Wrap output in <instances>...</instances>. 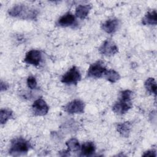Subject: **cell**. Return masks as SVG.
<instances>
[{
	"instance_id": "1",
	"label": "cell",
	"mask_w": 157,
	"mask_h": 157,
	"mask_svg": "<svg viewBox=\"0 0 157 157\" xmlns=\"http://www.w3.org/2000/svg\"><path fill=\"white\" fill-rule=\"evenodd\" d=\"M132 91L129 90H123L120 93V96L117 102L112 107V110L118 115L125 114L132 107Z\"/></svg>"
},
{
	"instance_id": "2",
	"label": "cell",
	"mask_w": 157,
	"mask_h": 157,
	"mask_svg": "<svg viewBox=\"0 0 157 157\" xmlns=\"http://www.w3.org/2000/svg\"><path fill=\"white\" fill-rule=\"evenodd\" d=\"M10 16L26 20H36L37 16V11L31 7L23 4H17L8 10Z\"/></svg>"
},
{
	"instance_id": "3",
	"label": "cell",
	"mask_w": 157,
	"mask_h": 157,
	"mask_svg": "<svg viewBox=\"0 0 157 157\" xmlns=\"http://www.w3.org/2000/svg\"><path fill=\"white\" fill-rule=\"evenodd\" d=\"M31 148V145L28 140L23 137H17L11 141L9 153L13 156H22L26 155Z\"/></svg>"
},
{
	"instance_id": "4",
	"label": "cell",
	"mask_w": 157,
	"mask_h": 157,
	"mask_svg": "<svg viewBox=\"0 0 157 157\" xmlns=\"http://www.w3.org/2000/svg\"><path fill=\"white\" fill-rule=\"evenodd\" d=\"M81 78L82 76L78 68L73 66L62 76L61 81L62 83L68 85L77 84L81 80Z\"/></svg>"
},
{
	"instance_id": "5",
	"label": "cell",
	"mask_w": 157,
	"mask_h": 157,
	"mask_svg": "<svg viewBox=\"0 0 157 157\" xmlns=\"http://www.w3.org/2000/svg\"><path fill=\"white\" fill-rule=\"evenodd\" d=\"M106 70L102 61H96L90 66L87 71V77L92 78H101L104 75Z\"/></svg>"
},
{
	"instance_id": "6",
	"label": "cell",
	"mask_w": 157,
	"mask_h": 157,
	"mask_svg": "<svg viewBox=\"0 0 157 157\" xmlns=\"http://www.w3.org/2000/svg\"><path fill=\"white\" fill-rule=\"evenodd\" d=\"M64 109L65 112L70 114L82 113L84 112L85 104L82 101L76 99L68 102L64 106Z\"/></svg>"
},
{
	"instance_id": "7",
	"label": "cell",
	"mask_w": 157,
	"mask_h": 157,
	"mask_svg": "<svg viewBox=\"0 0 157 157\" xmlns=\"http://www.w3.org/2000/svg\"><path fill=\"white\" fill-rule=\"evenodd\" d=\"M99 52L105 56H112L118 52V48L117 45L110 39L105 40L99 47Z\"/></svg>"
},
{
	"instance_id": "8",
	"label": "cell",
	"mask_w": 157,
	"mask_h": 157,
	"mask_svg": "<svg viewBox=\"0 0 157 157\" xmlns=\"http://www.w3.org/2000/svg\"><path fill=\"white\" fill-rule=\"evenodd\" d=\"M49 107L46 102L42 98L36 99L32 105V111L36 116H43L48 112Z\"/></svg>"
},
{
	"instance_id": "9",
	"label": "cell",
	"mask_w": 157,
	"mask_h": 157,
	"mask_svg": "<svg viewBox=\"0 0 157 157\" xmlns=\"http://www.w3.org/2000/svg\"><path fill=\"white\" fill-rule=\"evenodd\" d=\"M42 59V53L39 50H31L26 53L24 58V62L28 64L37 66L41 63Z\"/></svg>"
},
{
	"instance_id": "10",
	"label": "cell",
	"mask_w": 157,
	"mask_h": 157,
	"mask_svg": "<svg viewBox=\"0 0 157 157\" xmlns=\"http://www.w3.org/2000/svg\"><path fill=\"white\" fill-rule=\"evenodd\" d=\"M120 22L117 18H112L105 21L102 25V29L108 34L115 33L119 26Z\"/></svg>"
},
{
	"instance_id": "11",
	"label": "cell",
	"mask_w": 157,
	"mask_h": 157,
	"mask_svg": "<svg viewBox=\"0 0 157 157\" xmlns=\"http://www.w3.org/2000/svg\"><path fill=\"white\" fill-rule=\"evenodd\" d=\"M75 22V18L71 13H66L61 16L57 21V25L61 27H67L73 25Z\"/></svg>"
},
{
	"instance_id": "12",
	"label": "cell",
	"mask_w": 157,
	"mask_h": 157,
	"mask_svg": "<svg viewBox=\"0 0 157 157\" xmlns=\"http://www.w3.org/2000/svg\"><path fill=\"white\" fill-rule=\"evenodd\" d=\"M80 148H81L80 156H92L96 151V147L94 144L93 142H90V141L83 143L82 147H80Z\"/></svg>"
},
{
	"instance_id": "13",
	"label": "cell",
	"mask_w": 157,
	"mask_h": 157,
	"mask_svg": "<svg viewBox=\"0 0 157 157\" xmlns=\"http://www.w3.org/2000/svg\"><path fill=\"white\" fill-rule=\"evenodd\" d=\"M142 23L144 25H156L157 23V13L155 10L148 12L142 18Z\"/></svg>"
},
{
	"instance_id": "14",
	"label": "cell",
	"mask_w": 157,
	"mask_h": 157,
	"mask_svg": "<svg viewBox=\"0 0 157 157\" xmlns=\"http://www.w3.org/2000/svg\"><path fill=\"white\" fill-rule=\"evenodd\" d=\"M131 126L132 124L129 121L120 123L117 124V130L121 136L128 137L131 129Z\"/></svg>"
},
{
	"instance_id": "15",
	"label": "cell",
	"mask_w": 157,
	"mask_h": 157,
	"mask_svg": "<svg viewBox=\"0 0 157 157\" xmlns=\"http://www.w3.org/2000/svg\"><path fill=\"white\" fill-rule=\"evenodd\" d=\"M91 6L90 4L79 5L75 9V16L80 19L85 18L88 15Z\"/></svg>"
},
{
	"instance_id": "16",
	"label": "cell",
	"mask_w": 157,
	"mask_h": 157,
	"mask_svg": "<svg viewBox=\"0 0 157 157\" xmlns=\"http://www.w3.org/2000/svg\"><path fill=\"white\" fill-rule=\"evenodd\" d=\"M107 80L110 82V83H115L120 78V74L116 72L115 70L109 69L106 70L103 75Z\"/></svg>"
},
{
	"instance_id": "17",
	"label": "cell",
	"mask_w": 157,
	"mask_h": 157,
	"mask_svg": "<svg viewBox=\"0 0 157 157\" xmlns=\"http://www.w3.org/2000/svg\"><path fill=\"white\" fill-rule=\"evenodd\" d=\"M145 88L149 93L156 94V83L154 78H148L146 80L144 83Z\"/></svg>"
},
{
	"instance_id": "18",
	"label": "cell",
	"mask_w": 157,
	"mask_h": 157,
	"mask_svg": "<svg viewBox=\"0 0 157 157\" xmlns=\"http://www.w3.org/2000/svg\"><path fill=\"white\" fill-rule=\"evenodd\" d=\"M13 117V112L9 109H2L0 113V122L1 124H5L9 119Z\"/></svg>"
},
{
	"instance_id": "19",
	"label": "cell",
	"mask_w": 157,
	"mask_h": 157,
	"mask_svg": "<svg viewBox=\"0 0 157 157\" xmlns=\"http://www.w3.org/2000/svg\"><path fill=\"white\" fill-rule=\"evenodd\" d=\"M66 145L68 148L69 151H77L80 148V144L77 139L75 138H71L66 142Z\"/></svg>"
},
{
	"instance_id": "20",
	"label": "cell",
	"mask_w": 157,
	"mask_h": 157,
	"mask_svg": "<svg viewBox=\"0 0 157 157\" xmlns=\"http://www.w3.org/2000/svg\"><path fill=\"white\" fill-rule=\"evenodd\" d=\"M37 81L34 77L33 76H29L27 78V85L28 88L31 90L36 89L37 88Z\"/></svg>"
},
{
	"instance_id": "21",
	"label": "cell",
	"mask_w": 157,
	"mask_h": 157,
	"mask_svg": "<svg viewBox=\"0 0 157 157\" xmlns=\"http://www.w3.org/2000/svg\"><path fill=\"white\" fill-rule=\"evenodd\" d=\"M156 156V151L153 150L145 151L144 153V154L143 155V156H154V157H155Z\"/></svg>"
},
{
	"instance_id": "22",
	"label": "cell",
	"mask_w": 157,
	"mask_h": 157,
	"mask_svg": "<svg viewBox=\"0 0 157 157\" xmlns=\"http://www.w3.org/2000/svg\"><path fill=\"white\" fill-rule=\"evenodd\" d=\"M9 87V85L2 81L1 82V91L6 90Z\"/></svg>"
}]
</instances>
